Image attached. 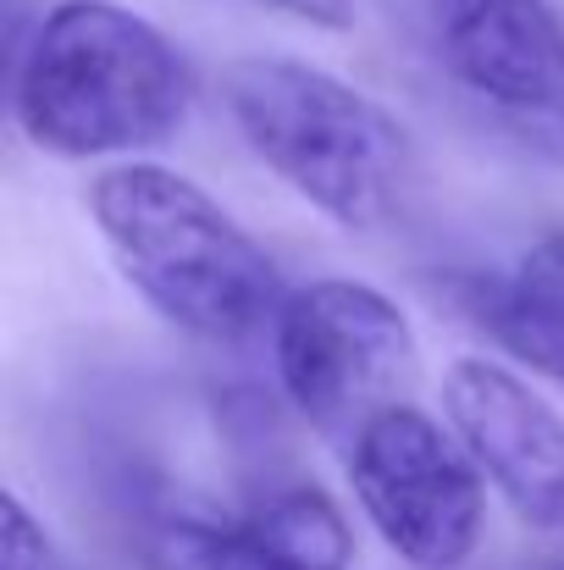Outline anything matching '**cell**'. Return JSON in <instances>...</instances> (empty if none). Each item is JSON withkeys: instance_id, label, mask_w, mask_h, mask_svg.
Listing matches in <instances>:
<instances>
[{"instance_id": "6da1fadb", "label": "cell", "mask_w": 564, "mask_h": 570, "mask_svg": "<svg viewBox=\"0 0 564 570\" xmlns=\"http://www.w3.org/2000/svg\"><path fill=\"white\" fill-rule=\"evenodd\" d=\"M188 56L117 0L50 6L33 22L11 78V117L22 139L56 161L167 145L188 122Z\"/></svg>"}, {"instance_id": "7a4b0ae2", "label": "cell", "mask_w": 564, "mask_h": 570, "mask_svg": "<svg viewBox=\"0 0 564 570\" xmlns=\"http://www.w3.org/2000/svg\"><path fill=\"white\" fill-rule=\"evenodd\" d=\"M89 216L139 299L188 338L244 344L288 299L277 261L172 167H106L89 184Z\"/></svg>"}, {"instance_id": "3957f363", "label": "cell", "mask_w": 564, "mask_h": 570, "mask_svg": "<svg viewBox=\"0 0 564 570\" xmlns=\"http://www.w3.org/2000/svg\"><path fill=\"white\" fill-rule=\"evenodd\" d=\"M221 100L255 161L344 233H376L404 210L409 134L366 89L310 61L244 56L221 67Z\"/></svg>"}, {"instance_id": "277c9868", "label": "cell", "mask_w": 564, "mask_h": 570, "mask_svg": "<svg viewBox=\"0 0 564 570\" xmlns=\"http://www.w3.org/2000/svg\"><path fill=\"white\" fill-rule=\"evenodd\" d=\"M271 361L288 404L338 449H349L376 415L409 404L420 382V344L404 311L349 277L305 283L271 322Z\"/></svg>"}, {"instance_id": "5b68a950", "label": "cell", "mask_w": 564, "mask_h": 570, "mask_svg": "<svg viewBox=\"0 0 564 570\" xmlns=\"http://www.w3.org/2000/svg\"><path fill=\"white\" fill-rule=\"evenodd\" d=\"M376 538L415 570H459L487 527V476L420 404H398L344 449Z\"/></svg>"}, {"instance_id": "8992f818", "label": "cell", "mask_w": 564, "mask_h": 570, "mask_svg": "<svg viewBox=\"0 0 564 570\" xmlns=\"http://www.w3.org/2000/svg\"><path fill=\"white\" fill-rule=\"evenodd\" d=\"M454 438L521 527L564 543V415L498 361H454L443 377Z\"/></svg>"}, {"instance_id": "52a82bcc", "label": "cell", "mask_w": 564, "mask_h": 570, "mask_svg": "<svg viewBox=\"0 0 564 570\" xmlns=\"http://www.w3.org/2000/svg\"><path fill=\"white\" fill-rule=\"evenodd\" d=\"M432 39L493 117L564 100V22L548 0H432Z\"/></svg>"}, {"instance_id": "ba28073f", "label": "cell", "mask_w": 564, "mask_h": 570, "mask_svg": "<svg viewBox=\"0 0 564 570\" xmlns=\"http://www.w3.org/2000/svg\"><path fill=\"white\" fill-rule=\"evenodd\" d=\"M426 294L459 327L482 333L509 361H521L537 377L564 387V294L554 283L532 277L526 266H515V272L454 266V272H437L426 283Z\"/></svg>"}, {"instance_id": "9c48e42d", "label": "cell", "mask_w": 564, "mask_h": 570, "mask_svg": "<svg viewBox=\"0 0 564 570\" xmlns=\"http://www.w3.org/2000/svg\"><path fill=\"white\" fill-rule=\"evenodd\" d=\"M249 521H255V532L294 570H349L355 566V532H349L344 510L333 504V493L316 488V482L271 488L249 510Z\"/></svg>"}, {"instance_id": "30bf717a", "label": "cell", "mask_w": 564, "mask_h": 570, "mask_svg": "<svg viewBox=\"0 0 564 570\" xmlns=\"http://www.w3.org/2000/svg\"><path fill=\"white\" fill-rule=\"evenodd\" d=\"M145 570H294L255 521H210V515H161L145 527Z\"/></svg>"}, {"instance_id": "8fae6325", "label": "cell", "mask_w": 564, "mask_h": 570, "mask_svg": "<svg viewBox=\"0 0 564 570\" xmlns=\"http://www.w3.org/2000/svg\"><path fill=\"white\" fill-rule=\"evenodd\" d=\"M0 570H61L50 532L28 515L17 493H0Z\"/></svg>"}, {"instance_id": "7c38bea8", "label": "cell", "mask_w": 564, "mask_h": 570, "mask_svg": "<svg viewBox=\"0 0 564 570\" xmlns=\"http://www.w3.org/2000/svg\"><path fill=\"white\" fill-rule=\"evenodd\" d=\"M526 156L548 161L564 173V100L560 106H537V111H509V117H493Z\"/></svg>"}, {"instance_id": "4fadbf2b", "label": "cell", "mask_w": 564, "mask_h": 570, "mask_svg": "<svg viewBox=\"0 0 564 570\" xmlns=\"http://www.w3.org/2000/svg\"><path fill=\"white\" fill-rule=\"evenodd\" d=\"M255 6H271V11H288L310 28H349L355 22V6L349 0H255Z\"/></svg>"}, {"instance_id": "5bb4252c", "label": "cell", "mask_w": 564, "mask_h": 570, "mask_svg": "<svg viewBox=\"0 0 564 570\" xmlns=\"http://www.w3.org/2000/svg\"><path fill=\"white\" fill-rule=\"evenodd\" d=\"M532 277H543V283H554L564 294V233H548V238H537L532 249H526V261H521Z\"/></svg>"}, {"instance_id": "9a60e30c", "label": "cell", "mask_w": 564, "mask_h": 570, "mask_svg": "<svg viewBox=\"0 0 564 570\" xmlns=\"http://www.w3.org/2000/svg\"><path fill=\"white\" fill-rule=\"evenodd\" d=\"M560 570H564V566H560Z\"/></svg>"}]
</instances>
